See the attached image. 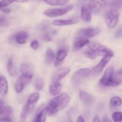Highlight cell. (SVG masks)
<instances>
[{"label": "cell", "mask_w": 122, "mask_h": 122, "mask_svg": "<svg viewBox=\"0 0 122 122\" xmlns=\"http://www.w3.org/2000/svg\"><path fill=\"white\" fill-rule=\"evenodd\" d=\"M122 83V72H115L113 67H110L105 71L100 80V84L107 87H116Z\"/></svg>", "instance_id": "obj_1"}, {"label": "cell", "mask_w": 122, "mask_h": 122, "mask_svg": "<svg viewBox=\"0 0 122 122\" xmlns=\"http://www.w3.org/2000/svg\"><path fill=\"white\" fill-rule=\"evenodd\" d=\"M70 97L67 93H62L51 99L46 106L48 114L53 116L67 106L70 102Z\"/></svg>", "instance_id": "obj_2"}, {"label": "cell", "mask_w": 122, "mask_h": 122, "mask_svg": "<svg viewBox=\"0 0 122 122\" xmlns=\"http://www.w3.org/2000/svg\"><path fill=\"white\" fill-rule=\"evenodd\" d=\"M40 98V94L39 93L34 92L31 93L28 97L26 105L23 107V111L20 116V119L22 122H24L26 119L28 115L33 111L36 104L38 102Z\"/></svg>", "instance_id": "obj_3"}, {"label": "cell", "mask_w": 122, "mask_h": 122, "mask_svg": "<svg viewBox=\"0 0 122 122\" xmlns=\"http://www.w3.org/2000/svg\"><path fill=\"white\" fill-rule=\"evenodd\" d=\"M109 4V2L107 0H89L88 7L92 13L99 15L103 13Z\"/></svg>", "instance_id": "obj_4"}, {"label": "cell", "mask_w": 122, "mask_h": 122, "mask_svg": "<svg viewBox=\"0 0 122 122\" xmlns=\"http://www.w3.org/2000/svg\"><path fill=\"white\" fill-rule=\"evenodd\" d=\"M119 12L116 9H112L105 13L104 19L109 28L113 29L117 26L119 20Z\"/></svg>", "instance_id": "obj_5"}, {"label": "cell", "mask_w": 122, "mask_h": 122, "mask_svg": "<svg viewBox=\"0 0 122 122\" xmlns=\"http://www.w3.org/2000/svg\"><path fill=\"white\" fill-rule=\"evenodd\" d=\"M89 49L95 53L97 55L101 56H110L112 57L114 56V52L110 49L104 46L102 44L98 43H89Z\"/></svg>", "instance_id": "obj_6"}, {"label": "cell", "mask_w": 122, "mask_h": 122, "mask_svg": "<svg viewBox=\"0 0 122 122\" xmlns=\"http://www.w3.org/2000/svg\"><path fill=\"white\" fill-rule=\"evenodd\" d=\"M73 5H69L58 8H50L44 12V14L48 17H57L64 15L73 8Z\"/></svg>", "instance_id": "obj_7"}, {"label": "cell", "mask_w": 122, "mask_h": 122, "mask_svg": "<svg viewBox=\"0 0 122 122\" xmlns=\"http://www.w3.org/2000/svg\"><path fill=\"white\" fill-rule=\"evenodd\" d=\"M92 72L91 69L89 68H81L75 72L71 77V82L75 86L79 84L81 81L89 76Z\"/></svg>", "instance_id": "obj_8"}, {"label": "cell", "mask_w": 122, "mask_h": 122, "mask_svg": "<svg viewBox=\"0 0 122 122\" xmlns=\"http://www.w3.org/2000/svg\"><path fill=\"white\" fill-rule=\"evenodd\" d=\"M33 77L21 74L15 84V90L17 93H20L27 84H28L32 80Z\"/></svg>", "instance_id": "obj_9"}, {"label": "cell", "mask_w": 122, "mask_h": 122, "mask_svg": "<svg viewBox=\"0 0 122 122\" xmlns=\"http://www.w3.org/2000/svg\"><path fill=\"white\" fill-rule=\"evenodd\" d=\"M101 32V29L98 28H82L77 32V35L83 38H92Z\"/></svg>", "instance_id": "obj_10"}, {"label": "cell", "mask_w": 122, "mask_h": 122, "mask_svg": "<svg viewBox=\"0 0 122 122\" xmlns=\"http://www.w3.org/2000/svg\"><path fill=\"white\" fill-rule=\"evenodd\" d=\"M111 58H112V57L110 56H103L101 61L96 66L93 67L92 69H91L92 74L94 75H98V74H100L104 69V68H105L106 65L108 63Z\"/></svg>", "instance_id": "obj_11"}, {"label": "cell", "mask_w": 122, "mask_h": 122, "mask_svg": "<svg viewBox=\"0 0 122 122\" xmlns=\"http://www.w3.org/2000/svg\"><path fill=\"white\" fill-rule=\"evenodd\" d=\"M62 88H63V86L60 81L52 80L49 87V92L51 95L57 96L60 93Z\"/></svg>", "instance_id": "obj_12"}, {"label": "cell", "mask_w": 122, "mask_h": 122, "mask_svg": "<svg viewBox=\"0 0 122 122\" xmlns=\"http://www.w3.org/2000/svg\"><path fill=\"white\" fill-rule=\"evenodd\" d=\"M79 21V18L78 17L71 18V19L63 20V19H57L52 22V25L57 26H63L66 25H71L77 23Z\"/></svg>", "instance_id": "obj_13"}, {"label": "cell", "mask_w": 122, "mask_h": 122, "mask_svg": "<svg viewBox=\"0 0 122 122\" xmlns=\"http://www.w3.org/2000/svg\"><path fill=\"white\" fill-rule=\"evenodd\" d=\"M79 96L80 99L87 105H92L95 100L94 96L85 90L79 91Z\"/></svg>", "instance_id": "obj_14"}, {"label": "cell", "mask_w": 122, "mask_h": 122, "mask_svg": "<svg viewBox=\"0 0 122 122\" xmlns=\"http://www.w3.org/2000/svg\"><path fill=\"white\" fill-rule=\"evenodd\" d=\"M81 18L82 20L85 23L90 22L92 19V11L89 9L88 6H82L81 9Z\"/></svg>", "instance_id": "obj_15"}, {"label": "cell", "mask_w": 122, "mask_h": 122, "mask_svg": "<svg viewBox=\"0 0 122 122\" xmlns=\"http://www.w3.org/2000/svg\"><path fill=\"white\" fill-rule=\"evenodd\" d=\"M28 33L26 31H20L15 33L14 35V39L17 44H26L28 39Z\"/></svg>", "instance_id": "obj_16"}, {"label": "cell", "mask_w": 122, "mask_h": 122, "mask_svg": "<svg viewBox=\"0 0 122 122\" xmlns=\"http://www.w3.org/2000/svg\"><path fill=\"white\" fill-rule=\"evenodd\" d=\"M70 69L68 68V67L61 68V69H60L59 70H58L55 73V74L52 77V80L60 81L63 78L65 77L66 75H67L70 73Z\"/></svg>", "instance_id": "obj_17"}, {"label": "cell", "mask_w": 122, "mask_h": 122, "mask_svg": "<svg viewBox=\"0 0 122 122\" xmlns=\"http://www.w3.org/2000/svg\"><path fill=\"white\" fill-rule=\"evenodd\" d=\"M90 43V41L87 38H83V37H79L77 38V40L75 41L73 45L74 51H77L80 50L86 45H88Z\"/></svg>", "instance_id": "obj_18"}, {"label": "cell", "mask_w": 122, "mask_h": 122, "mask_svg": "<svg viewBox=\"0 0 122 122\" xmlns=\"http://www.w3.org/2000/svg\"><path fill=\"white\" fill-rule=\"evenodd\" d=\"M47 114V108L46 107L42 109L39 112L36 114L32 122H45Z\"/></svg>", "instance_id": "obj_19"}, {"label": "cell", "mask_w": 122, "mask_h": 122, "mask_svg": "<svg viewBox=\"0 0 122 122\" xmlns=\"http://www.w3.org/2000/svg\"><path fill=\"white\" fill-rule=\"evenodd\" d=\"M67 55V51L65 49H60L58 51L57 57H56V61H55V65H56V67H58V66L60 65L63 63V61L65 59Z\"/></svg>", "instance_id": "obj_20"}, {"label": "cell", "mask_w": 122, "mask_h": 122, "mask_svg": "<svg viewBox=\"0 0 122 122\" xmlns=\"http://www.w3.org/2000/svg\"><path fill=\"white\" fill-rule=\"evenodd\" d=\"M8 85L6 78L3 75H1L0 78V93L2 96L6 95L8 92Z\"/></svg>", "instance_id": "obj_21"}, {"label": "cell", "mask_w": 122, "mask_h": 122, "mask_svg": "<svg viewBox=\"0 0 122 122\" xmlns=\"http://www.w3.org/2000/svg\"><path fill=\"white\" fill-rule=\"evenodd\" d=\"M0 110L1 118L11 117L13 113V109L11 106H4L2 109H0Z\"/></svg>", "instance_id": "obj_22"}, {"label": "cell", "mask_w": 122, "mask_h": 122, "mask_svg": "<svg viewBox=\"0 0 122 122\" xmlns=\"http://www.w3.org/2000/svg\"><path fill=\"white\" fill-rule=\"evenodd\" d=\"M55 59V54L53 50L50 48L46 49L45 53V61L47 65H50L52 63Z\"/></svg>", "instance_id": "obj_23"}, {"label": "cell", "mask_w": 122, "mask_h": 122, "mask_svg": "<svg viewBox=\"0 0 122 122\" xmlns=\"http://www.w3.org/2000/svg\"><path fill=\"white\" fill-rule=\"evenodd\" d=\"M7 72L8 74L11 77H15L17 75V70L15 69V67L13 63V59L11 57L8 59V63H7Z\"/></svg>", "instance_id": "obj_24"}, {"label": "cell", "mask_w": 122, "mask_h": 122, "mask_svg": "<svg viewBox=\"0 0 122 122\" xmlns=\"http://www.w3.org/2000/svg\"><path fill=\"white\" fill-rule=\"evenodd\" d=\"M20 72L22 75L33 76V73L29 65L27 63H23L20 68Z\"/></svg>", "instance_id": "obj_25"}, {"label": "cell", "mask_w": 122, "mask_h": 122, "mask_svg": "<svg viewBox=\"0 0 122 122\" xmlns=\"http://www.w3.org/2000/svg\"><path fill=\"white\" fill-rule=\"evenodd\" d=\"M69 0H44L45 2L51 6H63L69 2Z\"/></svg>", "instance_id": "obj_26"}, {"label": "cell", "mask_w": 122, "mask_h": 122, "mask_svg": "<svg viewBox=\"0 0 122 122\" xmlns=\"http://www.w3.org/2000/svg\"><path fill=\"white\" fill-rule=\"evenodd\" d=\"M110 104L112 107H118L122 104V100L119 96H113L110 99Z\"/></svg>", "instance_id": "obj_27"}, {"label": "cell", "mask_w": 122, "mask_h": 122, "mask_svg": "<svg viewBox=\"0 0 122 122\" xmlns=\"http://www.w3.org/2000/svg\"><path fill=\"white\" fill-rule=\"evenodd\" d=\"M29 0H1L0 1V8L1 7H7L8 5L11 4L14 2H25L28 1Z\"/></svg>", "instance_id": "obj_28"}, {"label": "cell", "mask_w": 122, "mask_h": 122, "mask_svg": "<svg viewBox=\"0 0 122 122\" xmlns=\"http://www.w3.org/2000/svg\"><path fill=\"white\" fill-rule=\"evenodd\" d=\"M44 80L41 78H38L35 82V89L36 90L40 91L44 89Z\"/></svg>", "instance_id": "obj_29"}, {"label": "cell", "mask_w": 122, "mask_h": 122, "mask_svg": "<svg viewBox=\"0 0 122 122\" xmlns=\"http://www.w3.org/2000/svg\"><path fill=\"white\" fill-rule=\"evenodd\" d=\"M112 119L114 122H122V112L116 111L114 112L112 116Z\"/></svg>", "instance_id": "obj_30"}, {"label": "cell", "mask_w": 122, "mask_h": 122, "mask_svg": "<svg viewBox=\"0 0 122 122\" xmlns=\"http://www.w3.org/2000/svg\"><path fill=\"white\" fill-rule=\"evenodd\" d=\"M84 54L85 55V56L87 57L89 59H94L96 58L97 55L94 52H93L92 50H91L90 49H86L84 51Z\"/></svg>", "instance_id": "obj_31"}, {"label": "cell", "mask_w": 122, "mask_h": 122, "mask_svg": "<svg viewBox=\"0 0 122 122\" xmlns=\"http://www.w3.org/2000/svg\"><path fill=\"white\" fill-rule=\"evenodd\" d=\"M8 24H9V22L7 20V19H5V17H4L2 16H1V18H0V26L1 27L7 26H8Z\"/></svg>", "instance_id": "obj_32"}, {"label": "cell", "mask_w": 122, "mask_h": 122, "mask_svg": "<svg viewBox=\"0 0 122 122\" xmlns=\"http://www.w3.org/2000/svg\"><path fill=\"white\" fill-rule=\"evenodd\" d=\"M30 45L31 48L32 49H33V50H37L39 47V43L37 40H33L31 42Z\"/></svg>", "instance_id": "obj_33"}, {"label": "cell", "mask_w": 122, "mask_h": 122, "mask_svg": "<svg viewBox=\"0 0 122 122\" xmlns=\"http://www.w3.org/2000/svg\"><path fill=\"white\" fill-rule=\"evenodd\" d=\"M42 39L44 41H47V42L51 41L52 40V38H51V35L48 33H44V34L42 35Z\"/></svg>", "instance_id": "obj_34"}, {"label": "cell", "mask_w": 122, "mask_h": 122, "mask_svg": "<svg viewBox=\"0 0 122 122\" xmlns=\"http://www.w3.org/2000/svg\"><path fill=\"white\" fill-rule=\"evenodd\" d=\"M116 38H121L122 37V27H120L119 29H117V31H116L115 34H114Z\"/></svg>", "instance_id": "obj_35"}, {"label": "cell", "mask_w": 122, "mask_h": 122, "mask_svg": "<svg viewBox=\"0 0 122 122\" xmlns=\"http://www.w3.org/2000/svg\"><path fill=\"white\" fill-rule=\"evenodd\" d=\"M1 9V11L2 12L4 13H10L11 11V10L9 8H7V7H1L0 8Z\"/></svg>", "instance_id": "obj_36"}, {"label": "cell", "mask_w": 122, "mask_h": 122, "mask_svg": "<svg viewBox=\"0 0 122 122\" xmlns=\"http://www.w3.org/2000/svg\"><path fill=\"white\" fill-rule=\"evenodd\" d=\"M0 122H11V117L1 118Z\"/></svg>", "instance_id": "obj_37"}, {"label": "cell", "mask_w": 122, "mask_h": 122, "mask_svg": "<svg viewBox=\"0 0 122 122\" xmlns=\"http://www.w3.org/2000/svg\"><path fill=\"white\" fill-rule=\"evenodd\" d=\"M76 122H85V120L82 116H79L76 119Z\"/></svg>", "instance_id": "obj_38"}, {"label": "cell", "mask_w": 122, "mask_h": 122, "mask_svg": "<svg viewBox=\"0 0 122 122\" xmlns=\"http://www.w3.org/2000/svg\"><path fill=\"white\" fill-rule=\"evenodd\" d=\"M92 122H101L100 121V118L98 116H95L94 117V118H93V121Z\"/></svg>", "instance_id": "obj_39"}, {"label": "cell", "mask_w": 122, "mask_h": 122, "mask_svg": "<svg viewBox=\"0 0 122 122\" xmlns=\"http://www.w3.org/2000/svg\"><path fill=\"white\" fill-rule=\"evenodd\" d=\"M112 122L110 120L108 119L107 117H104L102 120V122Z\"/></svg>", "instance_id": "obj_40"}, {"label": "cell", "mask_w": 122, "mask_h": 122, "mask_svg": "<svg viewBox=\"0 0 122 122\" xmlns=\"http://www.w3.org/2000/svg\"><path fill=\"white\" fill-rule=\"evenodd\" d=\"M4 102L2 100H0V109H2L4 107Z\"/></svg>", "instance_id": "obj_41"}, {"label": "cell", "mask_w": 122, "mask_h": 122, "mask_svg": "<svg viewBox=\"0 0 122 122\" xmlns=\"http://www.w3.org/2000/svg\"><path fill=\"white\" fill-rule=\"evenodd\" d=\"M81 1H88V0H81Z\"/></svg>", "instance_id": "obj_42"}, {"label": "cell", "mask_w": 122, "mask_h": 122, "mask_svg": "<svg viewBox=\"0 0 122 122\" xmlns=\"http://www.w3.org/2000/svg\"><path fill=\"white\" fill-rule=\"evenodd\" d=\"M37 1H42V0H37Z\"/></svg>", "instance_id": "obj_43"}]
</instances>
